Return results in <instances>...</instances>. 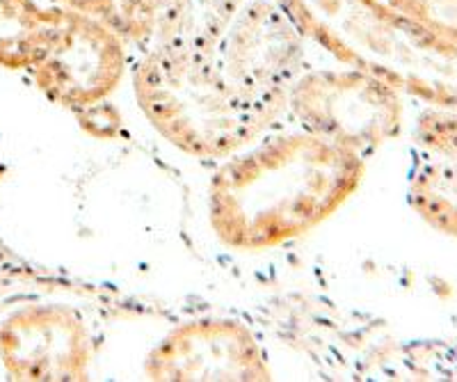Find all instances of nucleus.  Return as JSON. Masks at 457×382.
I'll use <instances>...</instances> for the list:
<instances>
[{"instance_id": "nucleus-1", "label": "nucleus", "mask_w": 457, "mask_h": 382, "mask_svg": "<svg viewBox=\"0 0 457 382\" xmlns=\"http://www.w3.org/2000/svg\"><path fill=\"white\" fill-rule=\"evenodd\" d=\"M364 172L366 158L281 120L215 162L206 184L208 227L227 250H277L348 204Z\"/></svg>"}, {"instance_id": "nucleus-2", "label": "nucleus", "mask_w": 457, "mask_h": 382, "mask_svg": "<svg viewBox=\"0 0 457 382\" xmlns=\"http://www.w3.org/2000/svg\"><path fill=\"white\" fill-rule=\"evenodd\" d=\"M129 83L154 133L195 161L215 165L281 121L231 87L215 53L151 44L133 55Z\"/></svg>"}, {"instance_id": "nucleus-3", "label": "nucleus", "mask_w": 457, "mask_h": 382, "mask_svg": "<svg viewBox=\"0 0 457 382\" xmlns=\"http://www.w3.org/2000/svg\"><path fill=\"white\" fill-rule=\"evenodd\" d=\"M94 304L30 295L0 307V369L10 380H87L99 351Z\"/></svg>"}, {"instance_id": "nucleus-4", "label": "nucleus", "mask_w": 457, "mask_h": 382, "mask_svg": "<svg viewBox=\"0 0 457 382\" xmlns=\"http://www.w3.org/2000/svg\"><path fill=\"white\" fill-rule=\"evenodd\" d=\"M284 120L366 158L394 136L398 99L385 80L322 58L291 85Z\"/></svg>"}, {"instance_id": "nucleus-5", "label": "nucleus", "mask_w": 457, "mask_h": 382, "mask_svg": "<svg viewBox=\"0 0 457 382\" xmlns=\"http://www.w3.org/2000/svg\"><path fill=\"white\" fill-rule=\"evenodd\" d=\"M215 55L231 87L279 120L291 85L325 58L277 0H245Z\"/></svg>"}, {"instance_id": "nucleus-6", "label": "nucleus", "mask_w": 457, "mask_h": 382, "mask_svg": "<svg viewBox=\"0 0 457 382\" xmlns=\"http://www.w3.org/2000/svg\"><path fill=\"white\" fill-rule=\"evenodd\" d=\"M133 48L101 23L62 10L55 39L26 79L51 104L73 112L112 99L129 80Z\"/></svg>"}, {"instance_id": "nucleus-7", "label": "nucleus", "mask_w": 457, "mask_h": 382, "mask_svg": "<svg viewBox=\"0 0 457 382\" xmlns=\"http://www.w3.org/2000/svg\"><path fill=\"white\" fill-rule=\"evenodd\" d=\"M149 380H272L270 357L250 323L197 316L171 325L142 361Z\"/></svg>"}, {"instance_id": "nucleus-8", "label": "nucleus", "mask_w": 457, "mask_h": 382, "mask_svg": "<svg viewBox=\"0 0 457 382\" xmlns=\"http://www.w3.org/2000/svg\"><path fill=\"white\" fill-rule=\"evenodd\" d=\"M30 295H69L94 307L133 309L126 294L114 291L108 284L89 282L71 272L44 266L35 259L23 257L0 236V307Z\"/></svg>"}, {"instance_id": "nucleus-9", "label": "nucleus", "mask_w": 457, "mask_h": 382, "mask_svg": "<svg viewBox=\"0 0 457 382\" xmlns=\"http://www.w3.org/2000/svg\"><path fill=\"white\" fill-rule=\"evenodd\" d=\"M245 0H156L154 44L218 51Z\"/></svg>"}, {"instance_id": "nucleus-10", "label": "nucleus", "mask_w": 457, "mask_h": 382, "mask_svg": "<svg viewBox=\"0 0 457 382\" xmlns=\"http://www.w3.org/2000/svg\"><path fill=\"white\" fill-rule=\"evenodd\" d=\"M60 19L62 10L42 0H0V69L26 74L55 39Z\"/></svg>"}, {"instance_id": "nucleus-11", "label": "nucleus", "mask_w": 457, "mask_h": 382, "mask_svg": "<svg viewBox=\"0 0 457 382\" xmlns=\"http://www.w3.org/2000/svg\"><path fill=\"white\" fill-rule=\"evenodd\" d=\"M46 5L80 14L101 23L124 39L133 53L154 44L156 35V0H42Z\"/></svg>"}, {"instance_id": "nucleus-12", "label": "nucleus", "mask_w": 457, "mask_h": 382, "mask_svg": "<svg viewBox=\"0 0 457 382\" xmlns=\"http://www.w3.org/2000/svg\"><path fill=\"white\" fill-rule=\"evenodd\" d=\"M71 115L76 117L79 126L89 137H96V140H117V137L124 136L126 117L114 105L112 99L89 104L85 108L73 111Z\"/></svg>"}]
</instances>
